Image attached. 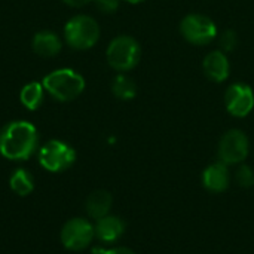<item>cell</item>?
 Masks as SVG:
<instances>
[{
	"mask_svg": "<svg viewBox=\"0 0 254 254\" xmlns=\"http://www.w3.org/2000/svg\"><path fill=\"white\" fill-rule=\"evenodd\" d=\"M95 6L103 13H113L119 7V0H94Z\"/></svg>",
	"mask_w": 254,
	"mask_h": 254,
	"instance_id": "20",
	"label": "cell"
},
{
	"mask_svg": "<svg viewBox=\"0 0 254 254\" xmlns=\"http://www.w3.org/2000/svg\"><path fill=\"white\" fill-rule=\"evenodd\" d=\"M109 64L118 71L132 70L141 57L140 45L131 36H118L115 37L106 52Z\"/></svg>",
	"mask_w": 254,
	"mask_h": 254,
	"instance_id": "4",
	"label": "cell"
},
{
	"mask_svg": "<svg viewBox=\"0 0 254 254\" xmlns=\"http://www.w3.org/2000/svg\"><path fill=\"white\" fill-rule=\"evenodd\" d=\"M39 135L33 124L13 121L0 131V153L10 161L28 159L37 147Z\"/></svg>",
	"mask_w": 254,
	"mask_h": 254,
	"instance_id": "1",
	"label": "cell"
},
{
	"mask_svg": "<svg viewBox=\"0 0 254 254\" xmlns=\"http://www.w3.org/2000/svg\"><path fill=\"white\" fill-rule=\"evenodd\" d=\"M63 1L70 7H82V6H86L88 3H91L92 0H63Z\"/></svg>",
	"mask_w": 254,
	"mask_h": 254,
	"instance_id": "21",
	"label": "cell"
},
{
	"mask_svg": "<svg viewBox=\"0 0 254 254\" xmlns=\"http://www.w3.org/2000/svg\"><path fill=\"white\" fill-rule=\"evenodd\" d=\"M237 182L241 188H252L254 185V171L249 165H241L237 171Z\"/></svg>",
	"mask_w": 254,
	"mask_h": 254,
	"instance_id": "18",
	"label": "cell"
},
{
	"mask_svg": "<svg viewBox=\"0 0 254 254\" xmlns=\"http://www.w3.org/2000/svg\"><path fill=\"white\" fill-rule=\"evenodd\" d=\"M95 237L103 243H115L118 241L125 232V223L116 216H106L98 219L95 226Z\"/></svg>",
	"mask_w": 254,
	"mask_h": 254,
	"instance_id": "11",
	"label": "cell"
},
{
	"mask_svg": "<svg viewBox=\"0 0 254 254\" xmlns=\"http://www.w3.org/2000/svg\"><path fill=\"white\" fill-rule=\"evenodd\" d=\"M94 237H95L94 226L88 220L80 217L65 222L60 234L63 246L71 252L85 250L92 243Z\"/></svg>",
	"mask_w": 254,
	"mask_h": 254,
	"instance_id": "6",
	"label": "cell"
},
{
	"mask_svg": "<svg viewBox=\"0 0 254 254\" xmlns=\"http://www.w3.org/2000/svg\"><path fill=\"white\" fill-rule=\"evenodd\" d=\"M76 161V152L71 146L60 140H49L39 152L40 165L51 173H61L70 168Z\"/></svg>",
	"mask_w": 254,
	"mask_h": 254,
	"instance_id": "5",
	"label": "cell"
},
{
	"mask_svg": "<svg viewBox=\"0 0 254 254\" xmlns=\"http://www.w3.org/2000/svg\"><path fill=\"white\" fill-rule=\"evenodd\" d=\"M65 42L77 51L92 48L100 39V27L97 21L88 15H76L70 18L64 27Z\"/></svg>",
	"mask_w": 254,
	"mask_h": 254,
	"instance_id": "3",
	"label": "cell"
},
{
	"mask_svg": "<svg viewBox=\"0 0 254 254\" xmlns=\"http://www.w3.org/2000/svg\"><path fill=\"white\" fill-rule=\"evenodd\" d=\"M204 71L213 82H223L229 76V61L222 51L210 52L204 60Z\"/></svg>",
	"mask_w": 254,
	"mask_h": 254,
	"instance_id": "13",
	"label": "cell"
},
{
	"mask_svg": "<svg viewBox=\"0 0 254 254\" xmlns=\"http://www.w3.org/2000/svg\"><path fill=\"white\" fill-rule=\"evenodd\" d=\"M226 109L232 116L244 118L254 107L253 89L246 83H235L228 88L225 95Z\"/></svg>",
	"mask_w": 254,
	"mask_h": 254,
	"instance_id": "9",
	"label": "cell"
},
{
	"mask_svg": "<svg viewBox=\"0 0 254 254\" xmlns=\"http://www.w3.org/2000/svg\"><path fill=\"white\" fill-rule=\"evenodd\" d=\"M113 199L112 195L107 190H95L92 192L85 202L86 207V213L91 219H103L106 216H109V211L112 208Z\"/></svg>",
	"mask_w": 254,
	"mask_h": 254,
	"instance_id": "14",
	"label": "cell"
},
{
	"mask_svg": "<svg viewBox=\"0 0 254 254\" xmlns=\"http://www.w3.org/2000/svg\"><path fill=\"white\" fill-rule=\"evenodd\" d=\"M45 91L58 101H71L85 89V79L71 68H58L43 77Z\"/></svg>",
	"mask_w": 254,
	"mask_h": 254,
	"instance_id": "2",
	"label": "cell"
},
{
	"mask_svg": "<svg viewBox=\"0 0 254 254\" xmlns=\"http://www.w3.org/2000/svg\"><path fill=\"white\" fill-rule=\"evenodd\" d=\"M112 91H113L115 97L119 100H131L137 94V86H135L134 80L129 79L128 76L119 74L115 77V80L112 83Z\"/></svg>",
	"mask_w": 254,
	"mask_h": 254,
	"instance_id": "17",
	"label": "cell"
},
{
	"mask_svg": "<svg viewBox=\"0 0 254 254\" xmlns=\"http://www.w3.org/2000/svg\"><path fill=\"white\" fill-rule=\"evenodd\" d=\"M61 46H63V43H61L60 37L54 31H49V30L36 33L33 37V42H31L33 51L39 57H43V58H51V57L58 55L61 51Z\"/></svg>",
	"mask_w": 254,
	"mask_h": 254,
	"instance_id": "12",
	"label": "cell"
},
{
	"mask_svg": "<svg viewBox=\"0 0 254 254\" xmlns=\"http://www.w3.org/2000/svg\"><path fill=\"white\" fill-rule=\"evenodd\" d=\"M103 254H135L132 250L125 249V247H118V249H112L107 252H103Z\"/></svg>",
	"mask_w": 254,
	"mask_h": 254,
	"instance_id": "22",
	"label": "cell"
},
{
	"mask_svg": "<svg viewBox=\"0 0 254 254\" xmlns=\"http://www.w3.org/2000/svg\"><path fill=\"white\" fill-rule=\"evenodd\" d=\"M202 183L204 188L208 189L210 192L214 193L225 192L229 188V171L226 164L217 162L210 165L202 174Z\"/></svg>",
	"mask_w": 254,
	"mask_h": 254,
	"instance_id": "10",
	"label": "cell"
},
{
	"mask_svg": "<svg viewBox=\"0 0 254 254\" xmlns=\"http://www.w3.org/2000/svg\"><path fill=\"white\" fill-rule=\"evenodd\" d=\"M249 138L240 129L228 131L219 144V156L223 164H240L249 155Z\"/></svg>",
	"mask_w": 254,
	"mask_h": 254,
	"instance_id": "8",
	"label": "cell"
},
{
	"mask_svg": "<svg viewBox=\"0 0 254 254\" xmlns=\"http://www.w3.org/2000/svg\"><path fill=\"white\" fill-rule=\"evenodd\" d=\"M237 43H238V39H237L235 31L228 30V31H225V33L222 34V37H220V46H222L223 51H226V52L234 51L235 46H237Z\"/></svg>",
	"mask_w": 254,
	"mask_h": 254,
	"instance_id": "19",
	"label": "cell"
},
{
	"mask_svg": "<svg viewBox=\"0 0 254 254\" xmlns=\"http://www.w3.org/2000/svg\"><path fill=\"white\" fill-rule=\"evenodd\" d=\"M9 185H10V189L13 190V193H16L18 196H27L34 189L33 176L24 168L15 170V173L9 179Z\"/></svg>",
	"mask_w": 254,
	"mask_h": 254,
	"instance_id": "16",
	"label": "cell"
},
{
	"mask_svg": "<svg viewBox=\"0 0 254 254\" xmlns=\"http://www.w3.org/2000/svg\"><path fill=\"white\" fill-rule=\"evenodd\" d=\"M180 30L183 37L193 45H207L217 36L216 24L201 13L188 15L180 24Z\"/></svg>",
	"mask_w": 254,
	"mask_h": 254,
	"instance_id": "7",
	"label": "cell"
},
{
	"mask_svg": "<svg viewBox=\"0 0 254 254\" xmlns=\"http://www.w3.org/2000/svg\"><path fill=\"white\" fill-rule=\"evenodd\" d=\"M43 94L45 88L42 82H30L21 89L19 100L28 110H37L43 103Z\"/></svg>",
	"mask_w": 254,
	"mask_h": 254,
	"instance_id": "15",
	"label": "cell"
},
{
	"mask_svg": "<svg viewBox=\"0 0 254 254\" xmlns=\"http://www.w3.org/2000/svg\"><path fill=\"white\" fill-rule=\"evenodd\" d=\"M125 1H128V3H132V4H137V3H141L143 0H125Z\"/></svg>",
	"mask_w": 254,
	"mask_h": 254,
	"instance_id": "23",
	"label": "cell"
}]
</instances>
